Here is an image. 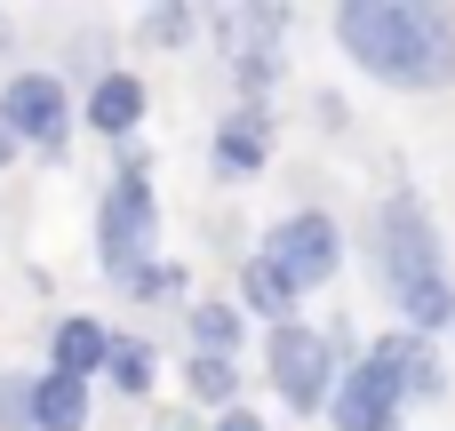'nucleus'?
I'll use <instances>...</instances> for the list:
<instances>
[{"mask_svg": "<svg viewBox=\"0 0 455 431\" xmlns=\"http://www.w3.org/2000/svg\"><path fill=\"white\" fill-rule=\"evenodd\" d=\"M0 431H40V416H32V384H24V376H0Z\"/></svg>", "mask_w": 455, "mask_h": 431, "instance_id": "nucleus-17", "label": "nucleus"}, {"mask_svg": "<svg viewBox=\"0 0 455 431\" xmlns=\"http://www.w3.org/2000/svg\"><path fill=\"white\" fill-rule=\"evenodd\" d=\"M336 32L376 80H400V88L455 80V24L424 0H352L336 16Z\"/></svg>", "mask_w": 455, "mask_h": 431, "instance_id": "nucleus-1", "label": "nucleus"}, {"mask_svg": "<svg viewBox=\"0 0 455 431\" xmlns=\"http://www.w3.org/2000/svg\"><path fill=\"white\" fill-rule=\"evenodd\" d=\"M240 288H248V304H256V312H288V296H296V288H288V280H280V272H272L264 256H256V264L240 272Z\"/></svg>", "mask_w": 455, "mask_h": 431, "instance_id": "nucleus-14", "label": "nucleus"}, {"mask_svg": "<svg viewBox=\"0 0 455 431\" xmlns=\"http://www.w3.org/2000/svg\"><path fill=\"white\" fill-rule=\"evenodd\" d=\"M104 352H112V336L96 328V320H64L56 328V376H88V368H104Z\"/></svg>", "mask_w": 455, "mask_h": 431, "instance_id": "nucleus-12", "label": "nucleus"}, {"mask_svg": "<svg viewBox=\"0 0 455 431\" xmlns=\"http://www.w3.org/2000/svg\"><path fill=\"white\" fill-rule=\"evenodd\" d=\"M96 248H104V272L112 280H144V248H152V184H144V160H120L112 192H104V216H96Z\"/></svg>", "mask_w": 455, "mask_h": 431, "instance_id": "nucleus-3", "label": "nucleus"}, {"mask_svg": "<svg viewBox=\"0 0 455 431\" xmlns=\"http://www.w3.org/2000/svg\"><path fill=\"white\" fill-rule=\"evenodd\" d=\"M264 152H272V120H264V112H232L224 136H216V160L248 176V168H264Z\"/></svg>", "mask_w": 455, "mask_h": 431, "instance_id": "nucleus-11", "label": "nucleus"}, {"mask_svg": "<svg viewBox=\"0 0 455 431\" xmlns=\"http://www.w3.org/2000/svg\"><path fill=\"white\" fill-rule=\"evenodd\" d=\"M184 32H192V8H160L152 16V40H184Z\"/></svg>", "mask_w": 455, "mask_h": 431, "instance_id": "nucleus-18", "label": "nucleus"}, {"mask_svg": "<svg viewBox=\"0 0 455 431\" xmlns=\"http://www.w3.org/2000/svg\"><path fill=\"white\" fill-rule=\"evenodd\" d=\"M264 360H272V384H280L288 408H320V400H328V376H336L328 336H312V328H272Z\"/></svg>", "mask_w": 455, "mask_h": 431, "instance_id": "nucleus-4", "label": "nucleus"}, {"mask_svg": "<svg viewBox=\"0 0 455 431\" xmlns=\"http://www.w3.org/2000/svg\"><path fill=\"white\" fill-rule=\"evenodd\" d=\"M8 152H16V136H8V120H0V160H8Z\"/></svg>", "mask_w": 455, "mask_h": 431, "instance_id": "nucleus-20", "label": "nucleus"}, {"mask_svg": "<svg viewBox=\"0 0 455 431\" xmlns=\"http://www.w3.org/2000/svg\"><path fill=\"white\" fill-rule=\"evenodd\" d=\"M232 24L248 32V48H240V88H264V80H272V64H280V56H272V40H280V24H288V16H280V8H240Z\"/></svg>", "mask_w": 455, "mask_h": 431, "instance_id": "nucleus-8", "label": "nucleus"}, {"mask_svg": "<svg viewBox=\"0 0 455 431\" xmlns=\"http://www.w3.org/2000/svg\"><path fill=\"white\" fill-rule=\"evenodd\" d=\"M336 256H344V248H336V224H328V216H288V224L272 232V256H264V264H272L288 288H320V280H336Z\"/></svg>", "mask_w": 455, "mask_h": 431, "instance_id": "nucleus-6", "label": "nucleus"}, {"mask_svg": "<svg viewBox=\"0 0 455 431\" xmlns=\"http://www.w3.org/2000/svg\"><path fill=\"white\" fill-rule=\"evenodd\" d=\"M0 120H8V136H24V144H40V152H64V88L48 80V72H16L8 88H0Z\"/></svg>", "mask_w": 455, "mask_h": 431, "instance_id": "nucleus-7", "label": "nucleus"}, {"mask_svg": "<svg viewBox=\"0 0 455 431\" xmlns=\"http://www.w3.org/2000/svg\"><path fill=\"white\" fill-rule=\"evenodd\" d=\"M376 240H384V280L400 296V312L416 328H448L455 320V288H448V256H440V232L424 216L416 192H392L384 216H376Z\"/></svg>", "mask_w": 455, "mask_h": 431, "instance_id": "nucleus-2", "label": "nucleus"}, {"mask_svg": "<svg viewBox=\"0 0 455 431\" xmlns=\"http://www.w3.org/2000/svg\"><path fill=\"white\" fill-rule=\"evenodd\" d=\"M400 352L392 344H376L352 376H344V392H336V431H384L392 424V408H400Z\"/></svg>", "mask_w": 455, "mask_h": 431, "instance_id": "nucleus-5", "label": "nucleus"}, {"mask_svg": "<svg viewBox=\"0 0 455 431\" xmlns=\"http://www.w3.org/2000/svg\"><path fill=\"white\" fill-rule=\"evenodd\" d=\"M216 431H264V424H256V416H240V408H232V416H224V424H216Z\"/></svg>", "mask_w": 455, "mask_h": 431, "instance_id": "nucleus-19", "label": "nucleus"}, {"mask_svg": "<svg viewBox=\"0 0 455 431\" xmlns=\"http://www.w3.org/2000/svg\"><path fill=\"white\" fill-rule=\"evenodd\" d=\"M104 368H112V384H120V392H144V384H152V344H112V352H104Z\"/></svg>", "mask_w": 455, "mask_h": 431, "instance_id": "nucleus-15", "label": "nucleus"}, {"mask_svg": "<svg viewBox=\"0 0 455 431\" xmlns=\"http://www.w3.org/2000/svg\"><path fill=\"white\" fill-rule=\"evenodd\" d=\"M32 416H40V431H88V392L72 376H40L32 384Z\"/></svg>", "mask_w": 455, "mask_h": 431, "instance_id": "nucleus-10", "label": "nucleus"}, {"mask_svg": "<svg viewBox=\"0 0 455 431\" xmlns=\"http://www.w3.org/2000/svg\"><path fill=\"white\" fill-rule=\"evenodd\" d=\"M232 336H240V320H232L224 304H200V312H192V344H200L208 360H224V352H232Z\"/></svg>", "mask_w": 455, "mask_h": 431, "instance_id": "nucleus-13", "label": "nucleus"}, {"mask_svg": "<svg viewBox=\"0 0 455 431\" xmlns=\"http://www.w3.org/2000/svg\"><path fill=\"white\" fill-rule=\"evenodd\" d=\"M184 384H192V400H232V360H208V352H192V368H184Z\"/></svg>", "mask_w": 455, "mask_h": 431, "instance_id": "nucleus-16", "label": "nucleus"}, {"mask_svg": "<svg viewBox=\"0 0 455 431\" xmlns=\"http://www.w3.org/2000/svg\"><path fill=\"white\" fill-rule=\"evenodd\" d=\"M88 120H96L104 136H128V128L144 120V80H128V72H104V80H96V96H88Z\"/></svg>", "mask_w": 455, "mask_h": 431, "instance_id": "nucleus-9", "label": "nucleus"}]
</instances>
